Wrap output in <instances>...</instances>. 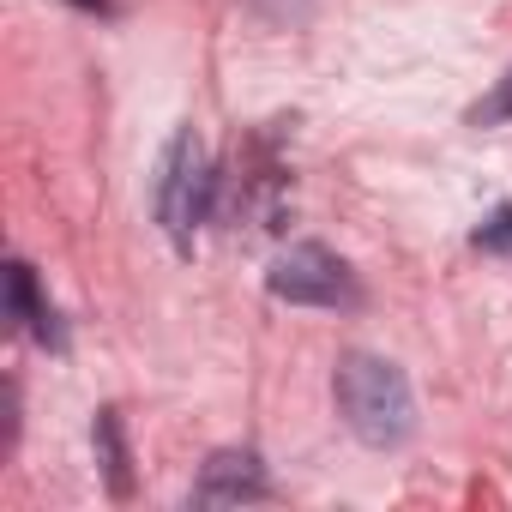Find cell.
Returning a JSON list of instances; mask_svg holds the SVG:
<instances>
[{"mask_svg":"<svg viewBox=\"0 0 512 512\" xmlns=\"http://www.w3.org/2000/svg\"><path fill=\"white\" fill-rule=\"evenodd\" d=\"M338 410H344V428L374 446V452H392L416 434V398H410V380L398 362L386 356H368V350H350L338 362Z\"/></svg>","mask_w":512,"mask_h":512,"instance_id":"6da1fadb","label":"cell"},{"mask_svg":"<svg viewBox=\"0 0 512 512\" xmlns=\"http://www.w3.org/2000/svg\"><path fill=\"white\" fill-rule=\"evenodd\" d=\"M211 199H217L211 157H205L193 127H175V139H169V151L157 163V223L169 229V241L181 253H193V235L211 217Z\"/></svg>","mask_w":512,"mask_h":512,"instance_id":"7a4b0ae2","label":"cell"},{"mask_svg":"<svg viewBox=\"0 0 512 512\" xmlns=\"http://www.w3.org/2000/svg\"><path fill=\"white\" fill-rule=\"evenodd\" d=\"M266 290L278 302H296V308H356L362 290H356V272L338 260L332 247L320 241H296L278 253V266L266 272Z\"/></svg>","mask_w":512,"mask_h":512,"instance_id":"3957f363","label":"cell"},{"mask_svg":"<svg viewBox=\"0 0 512 512\" xmlns=\"http://www.w3.org/2000/svg\"><path fill=\"white\" fill-rule=\"evenodd\" d=\"M272 482H266V464L253 458L247 446H223L205 458L199 482H193V506H241V500H266Z\"/></svg>","mask_w":512,"mask_h":512,"instance_id":"277c9868","label":"cell"},{"mask_svg":"<svg viewBox=\"0 0 512 512\" xmlns=\"http://www.w3.org/2000/svg\"><path fill=\"white\" fill-rule=\"evenodd\" d=\"M7 290H13V320H19V326H31L43 344H61L55 314H49V302L37 296V278H31V266H25V260H13V266H7Z\"/></svg>","mask_w":512,"mask_h":512,"instance_id":"5b68a950","label":"cell"},{"mask_svg":"<svg viewBox=\"0 0 512 512\" xmlns=\"http://www.w3.org/2000/svg\"><path fill=\"white\" fill-rule=\"evenodd\" d=\"M97 458H103V470H109V488H115V494H127L133 482H127V440H121V410H103V416H97Z\"/></svg>","mask_w":512,"mask_h":512,"instance_id":"8992f818","label":"cell"},{"mask_svg":"<svg viewBox=\"0 0 512 512\" xmlns=\"http://www.w3.org/2000/svg\"><path fill=\"white\" fill-rule=\"evenodd\" d=\"M500 121H512V73L500 79L494 97H482V103L470 109V127H500Z\"/></svg>","mask_w":512,"mask_h":512,"instance_id":"52a82bcc","label":"cell"},{"mask_svg":"<svg viewBox=\"0 0 512 512\" xmlns=\"http://www.w3.org/2000/svg\"><path fill=\"white\" fill-rule=\"evenodd\" d=\"M476 247H482V253H512V205H500V211L476 229Z\"/></svg>","mask_w":512,"mask_h":512,"instance_id":"ba28073f","label":"cell"}]
</instances>
